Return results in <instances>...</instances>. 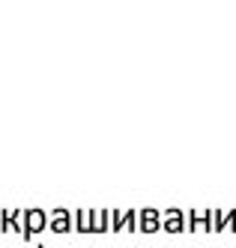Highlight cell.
<instances>
[{
    "label": "cell",
    "instance_id": "11",
    "mask_svg": "<svg viewBox=\"0 0 236 248\" xmlns=\"http://www.w3.org/2000/svg\"><path fill=\"white\" fill-rule=\"evenodd\" d=\"M39 248H42V245H39Z\"/></svg>",
    "mask_w": 236,
    "mask_h": 248
},
{
    "label": "cell",
    "instance_id": "2",
    "mask_svg": "<svg viewBox=\"0 0 236 248\" xmlns=\"http://www.w3.org/2000/svg\"><path fill=\"white\" fill-rule=\"evenodd\" d=\"M236 233V209H212V233Z\"/></svg>",
    "mask_w": 236,
    "mask_h": 248
},
{
    "label": "cell",
    "instance_id": "1",
    "mask_svg": "<svg viewBox=\"0 0 236 248\" xmlns=\"http://www.w3.org/2000/svg\"><path fill=\"white\" fill-rule=\"evenodd\" d=\"M48 227V216L45 209H24V239H30L33 233Z\"/></svg>",
    "mask_w": 236,
    "mask_h": 248
},
{
    "label": "cell",
    "instance_id": "6",
    "mask_svg": "<svg viewBox=\"0 0 236 248\" xmlns=\"http://www.w3.org/2000/svg\"><path fill=\"white\" fill-rule=\"evenodd\" d=\"M138 224H141L143 233H156V230L161 227V212L153 209V206H143V209L138 212Z\"/></svg>",
    "mask_w": 236,
    "mask_h": 248
},
{
    "label": "cell",
    "instance_id": "8",
    "mask_svg": "<svg viewBox=\"0 0 236 248\" xmlns=\"http://www.w3.org/2000/svg\"><path fill=\"white\" fill-rule=\"evenodd\" d=\"M48 227L54 230V233H69V230H72V212L57 206L51 212V218H48Z\"/></svg>",
    "mask_w": 236,
    "mask_h": 248
},
{
    "label": "cell",
    "instance_id": "7",
    "mask_svg": "<svg viewBox=\"0 0 236 248\" xmlns=\"http://www.w3.org/2000/svg\"><path fill=\"white\" fill-rule=\"evenodd\" d=\"M161 227L168 230V233H183V227H186V216H183V209H165V216H161Z\"/></svg>",
    "mask_w": 236,
    "mask_h": 248
},
{
    "label": "cell",
    "instance_id": "10",
    "mask_svg": "<svg viewBox=\"0 0 236 248\" xmlns=\"http://www.w3.org/2000/svg\"><path fill=\"white\" fill-rule=\"evenodd\" d=\"M111 227V209H96V233Z\"/></svg>",
    "mask_w": 236,
    "mask_h": 248
},
{
    "label": "cell",
    "instance_id": "3",
    "mask_svg": "<svg viewBox=\"0 0 236 248\" xmlns=\"http://www.w3.org/2000/svg\"><path fill=\"white\" fill-rule=\"evenodd\" d=\"M138 212L141 209H111V227L117 230V233H120V230H135L138 227Z\"/></svg>",
    "mask_w": 236,
    "mask_h": 248
},
{
    "label": "cell",
    "instance_id": "12",
    "mask_svg": "<svg viewBox=\"0 0 236 248\" xmlns=\"http://www.w3.org/2000/svg\"><path fill=\"white\" fill-rule=\"evenodd\" d=\"M42 248H45V245H42Z\"/></svg>",
    "mask_w": 236,
    "mask_h": 248
},
{
    "label": "cell",
    "instance_id": "9",
    "mask_svg": "<svg viewBox=\"0 0 236 248\" xmlns=\"http://www.w3.org/2000/svg\"><path fill=\"white\" fill-rule=\"evenodd\" d=\"M75 218H78L81 233H96V209H78Z\"/></svg>",
    "mask_w": 236,
    "mask_h": 248
},
{
    "label": "cell",
    "instance_id": "4",
    "mask_svg": "<svg viewBox=\"0 0 236 248\" xmlns=\"http://www.w3.org/2000/svg\"><path fill=\"white\" fill-rule=\"evenodd\" d=\"M24 209H3L0 212V230H12V233L24 236Z\"/></svg>",
    "mask_w": 236,
    "mask_h": 248
},
{
    "label": "cell",
    "instance_id": "5",
    "mask_svg": "<svg viewBox=\"0 0 236 248\" xmlns=\"http://www.w3.org/2000/svg\"><path fill=\"white\" fill-rule=\"evenodd\" d=\"M189 227H191V233L194 230L212 233V209H191L189 212Z\"/></svg>",
    "mask_w": 236,
    "mask_h": 248
}]
</instances>
